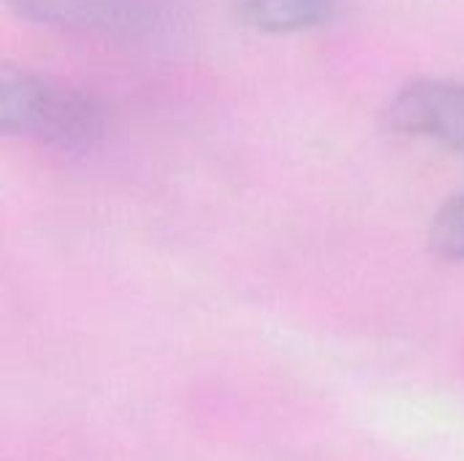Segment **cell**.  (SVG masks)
I'll return each instance as SVG.
<instances>
[{
  "label": "cell",
  "instance_id": "cell-1",
  "mask_svg": "<svg viewBox=\"0 0 464 461\" xmlns=\"http://www.w3.org/2000/svg\"><path fill=\"white\" fill-rule=\"evenodd\" d=\"M106 106L87 90L19 65L0 68V130L60 152H87L106 136Z\"/></svg>",
  "mask_w": 464,
  "mask_h": 461
},
{
  "label": "cell",
  "instance_id": "cell-2",
  "mask_svg": "<svg viewBox=\"0 0 464 461\" xmlns=\"http://www.w3.org/2000/svg\"><path fill=\"white\" fill-rule=\"evenodd\" d=\"M383 125L397 136L464 155V82L443 76L405 82L386 101Z\"/></svg>",
  "mask_w": 464,
  "mask_h": 461
},
{
  "label": "cell",
  "instance_id": "cell-3",
  "mask_svg": "<svg viewBox=\"0 0 464 461\" xmlns=\"http://www.w3.org/2000/svg\"><path fill=\"white\" fill-rule=\"evenodd\" d=\"M5 8L24 22L76 33L130 35L150 24L139 0H5Z\"/></svg>",
  "mask_w": 464,
  "mask_h": 461
},
{
  "label": "cell",
  "instance_id": "cell-4",
  "mask_svg": "<svg viewBox=\"0 0 464 461\" xmlns=\"http://www.w3.org/2000/svg\"><path fill=\"white\" fill-rule=\"evenodd\" d=\"M340 5L343 0H234V16L256 33L291 35L334 22Z\"/></svg>",
  "mask_w": 464,
  "mask_h": 461
},
{
  "label": "cell",
  "instance_id": "cell-5",
  "mask_svg": "<svg viewBox=\"0 0 464 461\" xmlns=\"http://www.w3.org/2000/svg\"><path fill=\"white\" fill-rule=\"evenodd\" d=\"M430 250L443 261L464 264V193L449 196L430 217Z\"/></svg>",
  "mask_w": 464,
  "mask_h": 461
}]
</instances>
